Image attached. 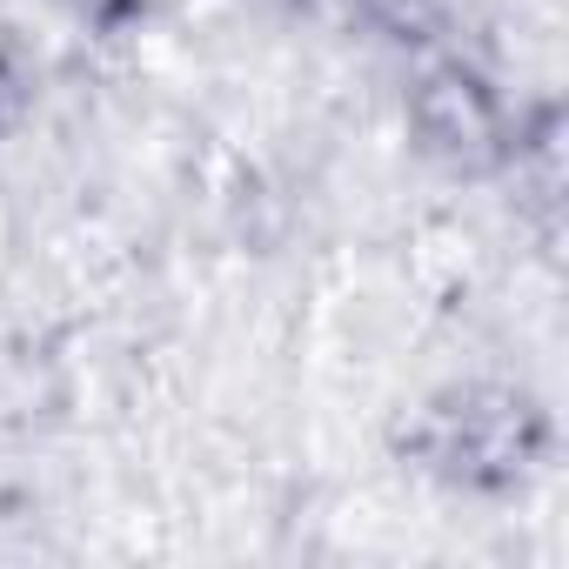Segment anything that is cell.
<instances>
[{"instance_id":"1","label":"cell","mask_w":569,"mask_h":569,"mask_svg":"<svg viewBox=\"0 0 569 569\" xmlns=\"http://www.w3.org/2000/svg\"><path fill=\"white\" fill-rule=\"evenodd\" d=\"M536 442H542V422L516 396H462L436 409L422 429V449L462 482H509L536 456Z\"/></svg>"},{"instance_id":"2","label":"cell","mask_w":569,"mask_h":569,"mask_svg":"<svg viewBox=\"0 0 569 569\" xmlns=\"http://www.w3.org/2000/svg\"><path fill=\"white\" fill-rule=\"evenodd\" d=\"M409 108H416V134L449 168H496L502 161V114H496L489 88L469 68H456V61L429 68L416 81V101Z\"/></svg>"},{"instance_id":"3","label":"cell","mask_w":569,"mask_h":569,"mask_svg":"<svg viewBox=\"0 0 569 569\" xmlns=\"http://www.w3.org/2000/svg\"><path fill=\"white\" fill-rule=\"evenodd\" d=\"M369 14H376L382 28H396L402 41H422V34L436 28V0H369Z\"/></svg>"},{"instance_id":"4","label":"cell","mask_w":569,"mask_h":569,"mask_svg":"<svg viewBox=\"0 0 569 569\" xmlns=\"http://www.w3.org/2000/svg\"><path fill=\"white\" fill-rule=\"evenodd\" d=\"M74 8H81V14H94V21H114V14H128V8H134V0H74Z\"/></svg>"}]
</instances>
